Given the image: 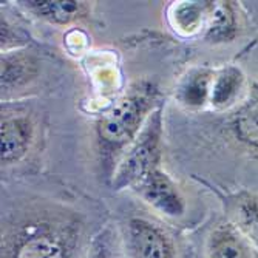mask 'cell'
<instances>
[{
	"mask_svg": "<svg viewBox=\"0 0 258 258\" xmlns=\"http://www.w3.org/2000/svg\"><path fill=\"white\" fill-rule=\"evenodd\" d=\"M36 73L34 62L22 54H7L2 57V88H10L27 82Z\"/></svg>",
	"mask_w": 258,
	"mask_h": 258,
	"instance_id": "9",
	"label": "cell"
},
{
	"mask_svg": "<svg viewBox=\"0 0 258 258\" xmlns=\"http://www.w3.org/2000/svg\"><path fill=\"white\" fill-rule=\"evenodd\" d=\"M159 118L150 121L147 128L143 132L136 144L127 153L121 169L118 172V184H136L144 178L150 170H153L158 161V146H159Z\"/></svg>",
	"mask_w": 258,
	"mask_h": 258,
	"instance_id": "4",
	"label": "cell"
},
{
	"mask_svg": "<svg viewBox=\"0 0 258 258\" xmlns=\"http://www.w3.org/2000/svg\"><path fill=\"white\" fill-rule=\"evenodd\" d=\"M31 124L25 116L2 119V162L13 164L27 153L31 139Z\"/></svg>",
	"mask_w": 258,
	"mask_h": 258,
	"instance_id": "6",
	"label": "cell"
},
{
	"mask_svg": "<svg viewBox=\"0 0 258 258\" xmlns=\"http://www.w3.org/2000/svg\"><path fill=\"white\" fill-rule=\"evenodd\" d=\"M125 243L132 258H175L176 249L170 233L158 223L135 217L125 227Z\"/></svg>",
	"mask_w": 258,
	"mask_h": 258,
	"instance_id": "3",
	"label": "cell"
},
{
	"mask_svg": "<svg viewBox=\"0 0 258 258\" xmlns=\"http://www.w3.org/2000/svg\"><path fill=\"white\" fill-rule=\"evenodd\" d=\"M31 11L39 17L53 23H70L79 17H84L87 7L75 0H36L28 2Z\"/></svg>",
	"mask_w": 258,
	"mask_h": 258,
	"instance_id": "8",
	"label": "cell"
},
{
	"mask_svg": "<svg viewBox=\"0 0 258 258\" xmlns=\"http://www.w3.org/2000/svg\"><path fill=\"white\" fill-rule=\"evenodd\" d=\"M238 221L249 235L258 241V200H246L240 204Z\"/></svg>",
	"mask_w": 258,
	"mask_h": 258,
	"instance_id": "14",
	"label": "cell"
},
{
	"mask_svg": "<svg viewBox=\"0 0 258 258\" xmlns=\"http://www.w3.org/2000/svg\"><path fill=\"white\" fill-rule=\"evenodd\" d=\"M155 101V90L150 84L141 82L132 87L99 122L98 133L104 147L118 150L136 136L139 127Z\"/></svg>",
	"mask_w": 258,
	"mask_h": 258,
	"instance_id": "2",
	"label": "cell"
},
{
	"mask_svg": "<svg viewBox=\"0 0 258 258\" xmlns=\"http://www.w3.org/2000/svg\"><path fill=\"white\" fill-rule=\"evenodd\" d=\"M204 7L206 5H200V2H179L178 5H173L170 11V22L175 30L184 34L195 33L203 22Z\"/></svg>",
	"mask_w": 258,
	"mask_h": 258,
	"instance_id": "10",
	"label": "cell"
},
{
	"mask_svg": "<svg viewBox=\"0 0 258 258\" xmlns=\"http://www.w3.org/2000/svg\"><path fill=\"white\" fill-rule=\"evenodd\" d=\"M209 258H252L246 240L232 226H218L210 233L207 243Z\"/></svg>",
	"mask_w": 258,
	"mask_h": 258,
	"instance_id": "7",
	"label": "cell"
},
{
	"mask_svg": "<svg viewBox=\"0 0 258 258\" xmlns=\"http://www.w3.org/2000/svg\"><path fill=\"white\" fill-rule=\"evenodd\" d=\"M241 85V78L237 70H227L214 84L212 88V102L215 105H224L232 101L237 95V91Z\"/></svg>",
	"mask_w": 258,
	"mask_h": 258,
	"instance_id": "12",
	"label": "cell"
},
{
	"mask_svg": "<svg viewBox=\"0 0 258 258\" xmlns=\"http://www.w3.org/2000/svg\"><path fill=\"white\" fill-rule=\"evenodd\" d=\"M135 187L139 195L161 214L172 218L181 217L184 214L185 204L179 190L173 181L158 167L150 170L144 178H141Z\"/></svg>",
	"mask_w": 258,
	"mask_h": 258,
	"instance_id": "5",
	"label": "cell"
},
{
	"mask_svg": "<svg viewBox=\"0 0 258 258\" xmlns=\"http://www.w3.org/2000/svg\"><path fill=\"white\" fill-rule=\"evenodd\" d=\"M237 128L243 139L258 146V101L250 102L238 116Z\"/></svg>",
	"mask_w": 258,
	"mask_h": 258,
	"instance_id": "13",
	"label": "cell"
},
{
	"mask_svg": "<svg viewBox=\"0 0 258 258\" xmlns=\"http://www.w3.org/2000/svg\"><path fill=\"white\" fill-rule=\"evenodd\" d=\"M209 95V78L195 73L187 78L179 88V99L187 105H203Z\"/></svg>",
	"mask_w": 258,
	"mask_h": 258,
	"instance_id": "11",
	"label": "cell"
},
{
	"mask_svg": "<svg viewBox=\"0 0 258 258\" xmlns=\"http://www.w3.org/2000/svg\"><path fill=\"white\" fill-rule=\"evenodd\" d=\"M76 230L60 221L33 218L2 240V258H73Z\"/></svg>",
	"mask_w": 258,
	"mask_h": 258,
	"instance_id": "1",
	"label": "cell"
},
{
	"mask_svg": "<svg viewBox=\"0 0 258 258\" xmlns=\"http://www.w3.org/2000/svg\"><path fill=\"white\" fill-rule=\"evenodd\" d=\"M87 258H113L110 241L105 237V233H102V235H99L95 241H93Z\"/></svg>",
	"mask_w": 258,
	"mask_h": 258,
	"instance_id": "15",
	"label": "cell"
}]
</instances>
